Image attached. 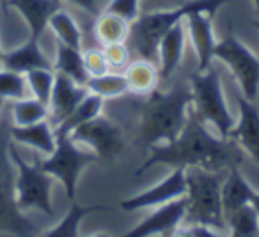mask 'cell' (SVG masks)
I'll list each match as a JSON object with an SVG mask.
<instances>
[{
    "mask_svg": "<svg viewBox=\"0 0 259 237\" xmlns=\"http://www.w3.org/2000/svg\"><path fill=\"white\" fill-rule=\"evenodd\" d=\"M148 151L149 156L135 172V177L142 175L155 165H169L174 168L197 166L209 172H220L222 168L240 166L243 163L240 145L231 138L213 137L194 110L188 111L187 123L176 140L151 145Z\"/></svg>",
    "mask_w": 259,
    "mask_h": 237,
    "instance_id": "6da1fadb",
    "label": "cell"
},
{
    "mask_svg": "<svg viewBox=\"0 0 259 237\" xmlns=\"http://www.w3.org/2000/svg\"><path fill=\"white\" fill-rule=\"evenodd\" d=\"M194 103L190 89L178 87L169 92L153 89L146 99L139 103L141 130L137 142L144 151L151 145L176 140L188 118V106Z\"/></svg>",
    "mask_w": 259,
    "mask_h": 237,
    "instance_id": "7a4b0ae2",
    "label": "cell"
},
{
    "mask_svg": "<svg viewBox=\"0 0 259 237\" xmlns=\"http://www.w3.org/2000/svg\"><path fill=\"white\" fill-rule=\"evenodd\" d=\"M187 179V214L185 221L201 223V225L211 226L217 232L222 233L227 228L226 218H224L222 207V183H220L219 172H209L197 166H190L185 170Z\"/></svg>",
    "mask_w": 259,
    "mask_h": 237,
    "instance_id": "3957f363",
    "label": "cell"
},
{
    "mask_svg": "<svg viewBox=\"0 0 259 237\" xmlns=\"http://www.w3.org/2000/svg\"><path fill=\"white\" fill-rule=\"evenodd\" d=\"M4 115V113H2ZM0 115V233L9 235H36L37 228L23 211H20L15 198L16 166L11 158V133L9 118Z\"/></svg>",
    "mask_w": 259,
    "mask_h": 237,
    "instance_id": "277c9868",
    "label": "cell"
},
{
    "mask_svg": "<svg viewBox=\"0 0 259 237\" xmlns=\"http://www.w3.org/2000/svg\"><path fill=\"white\" fill-rule=\"evenodd\" d=\"M192 8H194V0H187L183 6H178L172 9L142 13L137 20L130 23V34L126 41H130V44L137 51L139 57L156 64L162 37L178 22L185 20V16L192 11Z\"/></svg>",
    "mask_w": 259,
    "mask_h": 237,
    "instance_id": "5b68a950",
    "label": "cell"
},
{
    "mask_svg": "<svg viewBox=\"0 0 259 237\" xmlns=\"http://www.w3.org/2000/svg\"><path fill=\"white\" fill-rule=\"evenodd\" d=\"M11 158L16 166V181H15V198L20 211H36L47 216H54V205H52V179L54 177L47 173L36 163H27L16 149V144L11 142Z\"/></svg>",
    "mask_w": 259,
    "mask_h": 237,
    "instance_id": "8992f818",
    "label": "cell"
},
{
    "mask_svg": "<svg viewBox=\"0 0 259 237\" xmlns=\"http://www.w3.org/2000/svg\"><path fill=\"white\" fill-rule=\"evenodd\" d=\"M192 94H194V111L202 123H209L217 128L222 138H227L229 130L234 126L233 117L224 97L220 75L215 69L208 68L206 71H195L190 75Z\"/></svg>",
    "mask_w": 259,
    "mask_h": 237,
    "instance_id": "52a82bcc",
    "label": "cell"
},
{
    "mask_svg": "<svg viewBox=\"0 0 259 237\" xmlns=\"http://www.w3.org/2000/svg\"><path fill=\"white\" fill-rule=\"evenodd\" d=\"M96 159L98 156L94 152L80 151L73 142L71 135L55 133L54 152L48 154L47 159L39 161V165L45 172L50 173L54 179H57L64 186L66 195L73 202L76 195V183H78L80 173L87 165L94 163Z\"/></svg>",
    "mask_w": 259,
    "mask_h": 237,
    "instance_id": "ba28073f",
    "label": "cell"
},
{
    "mask_svg": "<svg viewBox=\"0 0 259 237\" xmlns=\"http://www.w3.org/2000/svg\"><path fill=\"white\" fill-rule=\"evenodd\" d=\"M213 57L222 61L236 78L241 92L247 99L255 101L259 94V58L248 46H245L233 32H229L213 48Z\"/></svg>",
    "mask_w": 259,
    "mask_h": 237,
    "instance_id": "9c48e42d",
    "label": "cell"
},
{
    "mask_svg": "<svg viewBox=\"0 0 259 237\" xmlns=\"http://www.w3.org/2000/svg\"><path fill=\"white\" fill-rule=\"evenodd\" d=\"M71 138L75 144H85L94 151V154L101 159H114L124 151V138L122 130L107 117L91 118L82 126L71 131Z\"/></svg>",
    "mask_w": 259,
    "mask_h": 237,
    "instance_id": "30bf717a",
    "label": "cell"
},
{
    "mask_svg": "<svg viewBox=\"0 0 259 237\" xmlns=\"http://www.w3.org/2000/svg\"><path fill=\"white\" fill-rule=\"evenodd\" d=\"M183 166H176L162 183L153 186L151 190H146L142 193L130 197L126 200L119 202V209L124 212L139 211V209H148L153 205H162L174 198H180L187 193V179H185Z\"/></svg>",
    "mask_w": 259,
    "mask_h": 237,
    "instance_id": "8fae6325",
    "label": "cell"
},
{
    "mask_svg": "<svg viewBox=\"0 0 259 237\" xmlns=\"http://www.w3.org/2000/svg\"><path fill=\"white\" fill-rule=\"evenodd\" d=\"M187 214V198L180 197L162 204L153 214L142 219L137 226L126 232L128 237H146V235H176L178 226Z\"/></svg>",
    "mask_w": 259,
    "mask_h": 237,
    "instance_id": "7c38bea8",
    "label": "cell"
},
{
    "mask_svg": "<svg viewBox=\"0 0 259 237\" xmlns=\"http://www.w3.org/2000/svg\"><path fill=\"white\" fill-rule=\"evenodd\" d=\"M238 108L240 121L229 130L227 138L236 142L259 165V108L245 96L238 97Z\"/></svg>",
    "mask_w": 259,
    "mask_h": 237,
    "instance_id": "4fadbf2b",
    "label": "cell"
},
{
    "mask_svg": "<svg viewBox=\"0 0 259 237\" xmlns=\"http://www.w3.org/2000/svg\"><path fill=\"white\" fill-rule=\"evenodd\" d=\"M87 94L89 90L85 85H78L69 76L55 71L54 89H52L50 104H48V110H50L48 121L52 126L55 128L59 123H62Z\"/></svg>",
    "mask_w": 259,
    "mask_h": 237,
    "instance_id": "5bb4252c",
    "label": "cell"
},
{
    "mask_svg": "<svg viewBox=\"0 0 259 237\" xmlns=\"http://www.w3.org/2000/svg\"><path fill=\"white\" fill-rule=\"evenodd\" d=\"M0 66L11 71L27 75L32 69H54L52 62L45 55V51L39 46V39L30 36L22 46L15 48L11 51H4Z\"/></svg>",
    "mask_w": 259,
    "mask_h": 237,
    "instance_id": "9a60e30c",
    "label": "cell"
},
{
    "mask_svg": "<svg viewBox=\"0 0 259 237\" xmlns=\"http://www.w3.org/2000/svg\"><path fill=\"white\" fill-rule=\"evenodd\" d=\"M6 4L15 8L25 18L30 36L39 39L47 30L52 15L61 9L62 0H6Z\"/></svg>",
    "mask_w": 259,
    "mask_h": 237,
    "instance_id": "2e32d148",
    "label": "cell"
},
{
    "mask_svg": "<svg viewBox=\"0 0 259 237\" xmlns=\"http://www.w3.org/2000/svg\"><path fill=\"white\" fill-rule=\"evenodd\" d=\"M9 133H11V138L15 144L32 147L36 151H39L41 154L48 156L55 149V131L48 118L41 121V123L30 124V126H15L11 123Z\"/></svg>",
    "mask_w": 259,
    "mask_h": 237,
    "instance_id": "e0dca14e",
    "label": "cell"
},
{
    "mask_svg": "<svg viewBox=\"0 0 259 237\" xmlns=\"http://www.w3.org/2000/svg\"><path fill=\"white\" fill-rule=\"evenodd\" d=\"M185 51V25L183 20L178 22L167 34L162 37L158 46L160 55V76L169 78L180 66Z\"/></svg>",
    "mask_w": 259,
    "mask_h": 237,
    "instance_id": "ac0fdd59",
    "label": "cell"
},
{
    "mask_svg": "<svg viewBox=\"0 0 259 237\" xmlns=\"http://www.w3.org/2000/svg\"><path fill=\"white\" fill-rule=\"evenodd\" d=\"M222 207H224V218L227 214L234 211V209L241 207V205L248 204L254 195V190L250 188V184L245 181V177L241 175L240 166H231L229 175H227L226 183H222Z\"/></svg>",
    "mask_w": 259,
    "mask_h": 237,
    "instance_id": "d6986e66",
    "label": "cell"
},
{
    "mask_svg": "<svg viewBox=\"0 0 259 237\" xmlns=\"http://www.w3.org/2000/svg\"><path fill=\"white\" fill-rule=\"evenodd\" d=\"M126 80H128V89L130 92L139 94V96H146L156 87L160 80V69L156 68V64L144 58L130 62L126 66L124 73Z\"/></svg>",
    "mask_w": 259,
    "mask_h": 237,
    "instance_id": "ffe728a7",
    "label": "cell"
},
{
    "mask_svg": "<svg viewBox=\"0 0 259 237\" xmlns=\"http://www.w3.org/2000/svg\"><path fill=\"white\" fill-rule=\"evenodd\" d=\"M54 71L69 76L78 85H85L87 80H89V73H87L85 64H83L82 51L78 48L66 46L62 43H57V55H55Z\"/></svg>",
    "mask_w": 259,
    "mask_h": 237,
    "instance_id": "44dd1931",
    "label": "cell"
},
{
    "mask_svg": "<svg viewBox=\"0 0 259 237\" xmlns=\"http://www.w3.org/2000/svg\"><path fill=\"white\" fill-rule=\"evenodd\" d=\"M103 97H100L98 94L89 92L78 104L75 106V110L68 115V117L59 123L57 126L54 128L55 133H68L71 135V131L75 128L82 126L83 123L91 121V118L98 117L101 113V108H103Z\"/></svg>",
    "mask_w": 259,
    "mask_h": 237,
    "instance_id": "7402d4cb",
    "label": "cell"
},
{
    "mask_svg": "<svg viewBox=\"0 0 259 237\" xmlns=\"http://www.w3.org/2000/svg\"><path fill=\"white\" fill-rule=\"evenodd\" d=\"M11 123L15 126H30V124L41 123V121H47L50 110H48V104L41 103L36 97H23V99L11 101Z\"/></svg>",
    "mask_w": 259,
    "mask_h": 237,
    "instance_id": "603a6c76",
    "label": "cell"
},
{
    "mask_svg": "<svg viewBox=\"0 0 259 237\" xmlns=\"http://www.w3.org/2000/svg\"><path fill=\"white\" fill-rule=\"evenodd\" d=\"M226 225L231 235L236 237H257L259 235V216L254 205L248 204L234 209L226 216Z\"/></svg>",
    "mask_w": 259,
    "mask_h": 237,
    "instance_id": "cb8c5ba5",
    "label": "cell"
},
{
    "mask_svg": "<svg viewBox=\"0 0 259 237\" xmlns=\"http://www.w3.org/2000/svg\"><path fill=\"white\" fill-rule=\"evenodd\" d=\"M105 205H80L75 200L71 202V209L68 211V214L54 226V228L43 232L48 237H75L78 235V225L87 214L94 211H105Z\"/></svg>",
    "mask_w": 259,
    "mask_h": 237,
    "instance_id": "d4e9b609",
    "label": "cell"
},
{
    "mask_svg": "<svg viewBox=\"0 0 259 237\" xmlns=\"http://www.w3.org/2000/svg\"><path fill=\"white\" fill-rule=\"evenodd\" d=\"M85 87L89 92L98 94L103 99H114V97L124 96L126 92H130L126 76L108 71L98 76H89Z\"/></svg>",
    "mask_w": 259,
    "mask_h": 237,
    "instance_id": "484cf974",
    "label": "cell"
},
{
    "mask_svg": "<svg viewBox=\"0 0 259 237\" xmlns=\"http://www.w3.org/2000/svg\"><path fill=\"white\" fill-rule=\"evenodd\" d=\"M94 32H96L98 41L105 44L119 43V41H126L130 34V23L124 22L119 16L112 15V13H101L98 15L96 25H94Z\"/></svg>",
    "mask_w": 259,
    "mask_h": 237,
    "instance_id": "4316f807",
    "label": "cell"
},
{
    "mask_svg": "<svg viewBox=\"0 0 259 237\" xmlns=\"http://www.w3.org/2000/svg\"><path fill=\"white\" fill-rule=\"evenodd\" d=\"M48 27L52 29V32L55 34V37L59 39V43L66 44V46L78 48L82 46V32H80L78 23L73 20L71 15H68L66 11L59 9L52 15Z\"/></svg>",
    "mask_w": 259,
    "mask_h": 237,
    "instance_id": "83f0119b",
    "label": "cell"
},
{
    "mask_svg": "<svg viewBox=\"0 0 259 237\" xmlns=\"http://www.w3.org/2000/svg\"><path fill=\"white\" fill-rule=\"evenodd\" d=\"M30 96L27 76L0 66V99L16 101Z\"/></svg>",
    "mask_w": 259,
    "mask_h": 237,
    "instance_id": "f1b7e54d",
    "label": "cell"
},
{
    "mask_svg": "<svg viewBox=\"0 0 259 237\" xmlns=\"http://www.w3.org/2000/svg\"><path fill=\"white\" fill-rule=\"evenodd\" d=\"M27 83H29L30 94L41 103L50 104L52 89H54L55 71L54 69H32L27 73Z\"/></svg>",
    "mask_w": 259,
    "mask_h": 237,
    "instance_id": "f546056e",
    "label": "cell"
},
{
    "mask_svg": "<svg viewBox=\"0 0 259 237\" xmlns=\"http://www.w3.org/2000/svg\"><path fill=\"white\" fill-rule=\"evenodd\" d=\"M103 53H105V58H107L108 69H112V71L126 69V66L132 62V51H130L128 44H126L124 41L105 44Z\"/></svg>",
    "mask_w": 259,
    "mask_h": 237,
    "instance_id": "4dcf8cb0",
    "label": "cell"
},
{
    "mask_svg": "<svg viewBox=\"0 0 259 237\" xmlns=\"http://www.w3.org/2000/svg\"><path fill=\"white\" fill-rule=\"evenodd\" d=\"M105 11L132 23L141 15V0H110Z\"/></svg>",
    "mask_w": 259,
    "mask_h": 237,
    "instance_id": "1f68e13d",
    "label": "cell"
},
{
    "mask_svg": "<svg viewBox=\"0 0 259 237\" xmlns=\"http://www.w3.org/2000/svg\"><path fill=\"white\" fill-rule=\"evenodd\" d=\"M82 57H83V64H85V69H87V73H89V76H98V75H103V73L110 71L103 50L91 48V50L82 51Z\"/></svg>",
    "mask_w": 259,
    "mask_h": 237,
    "instance_id": "d6a6232c",
    "label": "cell"
},
{
    "mask_svg": "<svg viewBox=\"0 0 259 237\" xmlns=\"http://www.w3.org/2000/svg\"><path fill=\"white\" fill-rule=\"evenodd\" d=\"M187 0H141V9L144 13L160 11V9H172L183 6Z\"/></svg>",
    "mask_w": 259,
    "mask_h": 237,
    "instance_id": "836d02e7",
    "label": "cell"
},
{
    "mask_svg": "<svg viewBox=\"0 0 259 237\" xmlns=\"http://www.w3.org/2000/svg\"><path fill=\"white\" fill-rule=\"evenodd\" d=\"M66 2H69V4L76 6V8L83 9V11L91 13V15L98 16L100 13H98V0H66Z\"/></svg>",
    "mask_w": 259,
    "mask_h": 237,
    "instance_id": "e575fe53",
    "label": "cell"
},
{
    "mask_svg": "<svg viewBox=\"0 0 259 237\" xmlns=\"http://www.w3.org/2000/svg\"><path fill=\"white\" fill-rule=\"evenodd\" d=\"M250 204L254 205L255 212H257V216H259V193H257V191H254V195H252V198H250Z\"/></svg>",
    "mask_w": 259,
    "mask_h": 237,
    "instance_id": "d590c367",
    "label": "cell"
},
{
    "mask_svg": "<svg viewBox=\"0 0 259 237\" xmlns=\"http://www.w3.org/2000/svg\"><path fill=\"white\" fill-rule=\"evenodd\" d=\"M4 106H6V101H4V99H0V115L4 113Z\"/></svg>",
    "mask_w": 259,
    "mask_h": 237,
    "instance_id": "8d00e7d4",
    "label": "cell"
},
{
    "mask_svg": "<svg viewBox=\"0 0 259 237\" xmlns=\"http://www.w3.org/2000/svg\"><path fill=\"white\" fill-rule=\"evenodd\" d=\"M254 2V6H255V11H257V15H259V0H252Z\"/></svg>",
    "mask_w": 259,
    "mask_h": 237,
    "instance_id": "74e56055",
    "label": "cell"
},
{
    "mask_svg": "<svg viewBox=\"0 0 259 237\" xmlns=\"http://www.w3.org/2000/svg\"><path fill=\"white\" fill-rule=\"evenodd\" d=\"M252 25H254V27H255V29H257V30H259V20H255V22H252Z\"/></svg>",
    "mask_w": 259,
    "mask_h": 237,
    "instance_id": "f35d334b",
    "label": "cell"
},
{
    "mask_svg": "<svg viewBox=\"0 0 259 237\" xmlns=\"http://www.w3.org/2000/svg\"><path fill=\"white\" fill-rule=\"evenodd\" d=\"M2 55H4V51H2V48H0V61H2Z\"/></svg>",
    "mask_w": 259,
    "mask_h": 237,
    "instance_id": "ab89813d",
    "label": "cell"
},
{
    "mask_svg": "<svg viewBox=\"0 0 259 237\" xmlns=\"http://www.w3.org/2000/svg\"><path fill=\"white\" fill-rule=\"evenodd\" d=\"M4 2H6V0H4Z\"/></svg>",
    "mask_w": 259,
    "mask_h": 237,
    "instance_id": "60d3db41",
    "label": "cell"
}]
</instances>
